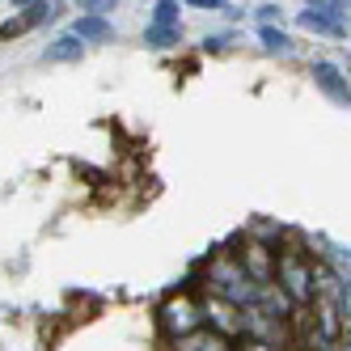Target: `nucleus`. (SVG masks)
Instances as JSON below:
<instances>
[{
  "label": "nucleus",
  "mask_w": 351,
  "mask_h": 351,
  "mask_svg": "<svg viewBox=\"0 0 351 351\" xmlns=\"http://www.w3.org/2000/svg\"><path fill=\"white\" fill-rule=\"evenodd\" d=\"M77 9H81V13H97V17H106V13H114V9H119V0H77Z\"/></svg>",
  "instance_id": "20"
},
{
  "label": "nucleus",
  "mask_w": 351,
  "mask_h": 351,
  "mask_svg": "<svg viewBox=\"0 0 351 351\" xmlns=\"http://www.w3.org/2000/svg\"><path fill=\"white\" fill-rule=\"evenodd\" d=\"M241 343H267V347H284V351H288V347L296 343V335H292L288 322L271 317L258 300H254V305L241 309Z\"/></svg>",
  "instance_id": "4"
},
{
  "label": "nucleus",
  "mask_w": 351,
  "mask_h": 351,
  "mask_svg": "<svg viewBox=\"0 0 351 351\" xmlns=\"http://www.w3.org/2000/svg\"><path fill=\"white\" fill-rule=\"evenodd\" d=\"M165 351H237V343L220 339V335H212V330H195V335H186V339L165 343Z\"/></svg>",
  "instance_id": "8"
},
{
  "label": "nucleus",
  "mask_w": 351,
  "mask_h": 351,
  "mask_svg": "<svg viewBox=\"0 0 351 351\" xmlns=\"http://www.w3.org/2000/svg\"><path fill=\"white\" fill-rule=\"evenodd\" d=\"M258 43L267 47L271 56H292L296 51V43H292V34L284 26H258Z\"/></svg>",
  "instance_id": "14"
},
{
  "label": "nucleus",
  "mask_w": 351,
  "mask_h": 351,
  "mask_svg": "<svg viewBox=\"0 0 351 351\" xmlns=\"http://www.w3.org/2000/svg\"><path fill=\"white\" fill-rule=\"evenodd\" d=\"M275 284L284 288V296L296 309H313V254L305 245H280L275 250Z\"/></svg>",
  "instance_id": "2"
},
{
  "label": "nucleus",
  "mask_w": 351,
  "mask_h": 351,
  "mask_svg": "<svg viewBox=\"0 0 351 351\" xmlns=\"http://www.w3.org/2000/svg\"><path fill=\"white\" fill-rule=\"evenodd\" d=\"M229 43H233V34H208V38H204V51H208V56L229 51Z\"/></svg>",
  "instance_id": "22"
},
{
  "label": "nucleus",
  "mask_w": 351,
  "mask_h": 351,
  "mask_svg": "<svg viewBox=\"0 0 351 351\" xmlns=\"http://www.w3.org/2000/svg\"><path fill=\"white\" fill-rule=\"evenodd\" d=\"M258 305H263L271 317L288 322V326H292V317H296V305L284 296V288H280V284H263V288H258Z\"/></svg>",
  "instance_id": "10"
},
{
  "label": "nucleus",
  "mask_w": 351,
  "mask_h": 351,
  "mask_svg": "<svg viewBox=\"0 0 351 351\" xmlns=\"http://www.w3.org/2000/svg\"><path fill=\"white\" fill-rule=\"evenodd\" d=\"M56 0H38V5L34 9H26V13H21V17H26V26L30 30H38V26H51V21H56Z\"/></svg>",
  "instance_id": "17"
},
{
  "label": "nucleus",
  "mask_w": 351,
  "mask_h": 351,
  "mask_svg": "<svg viewBox=\"0 0 351 351\" xmlns=\"http://www.w3.org/2000/svg\"><path fill=\"white\" fill-rule=\"evenodd\" d=\"M21 34H30V26H26V17H9V21H0V43H9V38H21Z\"/></svg>",
  "instance_id": "19"
},
{
  "label": "nucleus",
  "mask_w": 351,
  "mask_h": 351,
  "mask_svg": "<svg viewBox=\"0 0 351 351\" xmlns=\"http://www.w3.org/2000/svg\"><path fill=\"white\" fill-rule=\"evenodd\" d=\"M347 30H351V17H347Z\"/></svg>",
  "instance_id": "28"
},
{
  "label": "nucleus",
  "mask_w": 351,
  "mask_h": 351,
  "mask_svg": "<svg viewBox=\"0 0 351 351\" xmlns=\"http://www.w3.org/2000/svg\"><path fill=\"white\" fill-rule=\"evenodd\" d=\"M339 309H343V335H351V275L343 280V292H339Z\"/></svg>",
  "instance_id": "21"
},
{
  "label": "nucleus",
  "mask_w": 351,
  "mask_h": 351,
  "mask_svg": "<svg viewBox=\"0 0 351 351\" xmlns=\"http://www.w3.org/2000/svg\"><path fill=\"white\" fill-rule=\"evenodd\" d=\"M275 250H280V245L258 241V237H245V241H237L233 254H237V263L245 267L250 280L263 288V284H275Z\"/></svg>",
  "instance_id": "5"
},
{
  "label": "nucleus",
  "mask_w": 351,
  "mask_h": 351,
  "mask_svg": "<svg viewBox=\"0 0 351 351\" xmlns=\"http://www.w3.org/2000/svg\"><path fill=\"white\" fill-rule=\"evenodd\" d=\"M347 77H351V60H347Z\"/></svg>",
  "instance_id": "27"
},
{
  "label": "nucleus",
  "mask_w": 351,
  "mask_h": 351,
  "mask_svg": "<svg viewBox=\"0 0 351 351\" xmlns=\"http://www.w3.org/2000/svg\"><path fill=\"white\" fill-rule=\"evenodd\" d=\"M288 351H313V347H305V343H292V347H288Z\"/></svg>",
  "instance_id": "25"
},
{
  "label": "nucleus",
  "mask_w": 351,
  "mask_h": 351,
  "mask_svg": "<svg viewBox=\"0 0 351 351\" xmlns=\"http://www.w3.org/2000/svg\"><path fill=\"white\" fill-rule=\"evenodd\" d=\"M182 43V26H144V47L153 51H173Z\"/></svg>",
  "instance_id": "13"
},
{
  "label": "nucleus",
  "mask_w": 351,
  "mask_h": 351,
  "mask_svg": "<svg viewBox=\"0 0 351 351\" xmlns=\"http://www.w3.org/2000/svg\"><path fill=\"white\" fill-rule=\"evenodd\" d=\"M199 275H204V292L208 296H220V300H229V305H237V309H245V305L258 300V284L245 275V267L237 263L233 250H220V254L204 258L199 263Z\"/></svg>",
  "instance_id": "1"
},
{
  "label": "nucleus",
  "mask_w": 351,
  "mask_h": 351,
  "mask_svg": "<svg viewBox=\"0 0 351 351\" xmlns=\"http://www.w3.org/2000/svg\"><path fill=\"white\" fill-rule=\"evenodd\" d=\"M241 351H284V347H267V343H241Z\"/></svg>",
  "instance_id": "24"
},
{
  "label": "nucleus",
  "mask_w": 351,
  "mask_h": 351,
  "mask_svg": "<svg viewBox=\"0 0 351 351\" xmlns=\"http://www.w3.org/2000/svg\"><path fill=\"white\" fill-rule=\"evenodd\" d=\"M335 351H351V347H347V343H339V347H335Z\"/></svg>",
  "instance_id": "26"
},
{
  "label": "nucleus",
  "mask_w": 351,
  "mask_h": 351,
  "mask_svg": "<svg viewBox=\"0 0 351 351\" xmlns=\"http://www.w3.org/2000/svg\"><path fill=\"white\" fill-rule=\"evenodd\" d=\"M237 351H241V343H237Z\"/></svg>",
  "instance_id": "29"
},
{
  "label": "nucleus",
  "mask_w": 351,
  "mask_h": 351,
  "mask_svg": "<svg viewBox=\"0 0 351 351\" xmlns=\"http://www.w3.org/2000/svg\"><path fill=\"white\" fill-rule=\"evenodd\" d=\"M305 9H313V13H322V17L339 21V26H347V17H351V0H305Z\"/></svg>",
  "instance_id": "16"
},
{
  "label": "nucleus",
  "mask_w": 351,
  "mask_h": 351,
  "mask_svg": "<svg viewBox=\"0 0 351 351\" xmlns=\"http://www.w3.org/2000/svg\"><path fill=\"white\" fill-rule=\"evenodd\" d=\"M296 26L309 30V34H322V38H351L347 26H339V21L322 17V13H313V9H300V13H296Z\"/></svg>",
  "instance_id": "11"
},
{
  "label": "nucleus",
  "mask_w": 351,
  "mask_h": 351,
  "mask_svg": "<svg viewBox=\"0 0 351 351\" xmlns=\"http://www.w3.org/2000/svg\"><path fill=\"white\" fill-rule=\"evenodd\" d=\"M81 56H85V43H81L77 34H60V38L43 51V64H77Z\"/></svg>",
  "instance_id": "12"
},
{
  "label": "nucleus",
  "mask_w": 351,
  "mask_h": 351,
  "mask_svg": "<svg viewBox=\"0 0 351 351\" xmlns=\"http://www.w3.org/2000/svg\"><path fill=\"white\" fill-rule=\"evenodd\" d=\"M195 330H204V309H199V296H191V292H169L161 305H157V335L165 343H173V339H186Z\"/></svg>",
  "instance_id": "3"
},
{
  "label": "nucleus",
  "mask_w": 351,
  "mask_h": 351,
  "mask_svg": "<svg viewBox=\"0 0 351 351\" xmlns=\"http://www.w3.org/2000/svg\"><path fill=\"white\" fill-rule=\"evenodd\" d=\"M254 21L258 26H284V5L280 0H263V5L254 9Z\"/></svg>",
  "instance_id": "18"
},
{
  "label": "nucleus",
  "mask_w": 351,
  "mask_h": 351,
  "mask_svg": "<svg viewBox=\"0 0 351 351\" xmlns=\"http://www.w3.org/2000/svg\"><path fill=\"white\" fill-rule=\"evenodd\" d=\"M148 26H182V0H153Z\"/></svg>",
  "instance_id": "15"
},
{
  "label": "nucleus",
  "mask_w": 351,
  "mask_h": 351,
  "mask_svg": "<svg viewBox=\"0 0 351 351\" xmlns=\"http://www.w3.org/2000/svg\"><path fill=\"white\" fill-rule=\"evenodd\" d=\"M199 309H204V330L229 339V343H241V309L237 305L204 292V296H199Z\"/></svg>",
  "instance_id": "6"
},
{
  "label": "nucleus",
  "mask_w": 351,
  "mask_h": 351,
  "mask_svg": "<svg viewBox=\"0 0 351 351\" xmlns=\"http://www.w3.org/2000/svg\"><path fill=\"white\" fill-rule=\"evenodd\" d=\"M72 34H77V38L89 47V43H110V38H114V26H110V17L81 13V17H77V26H72Z\"/></svg>",
  "instance_id": "9"
},
{
  "label": "nucleus",
  "mask_w": 351,
  "mask_h": 351,
  "mask_svg": "<svg viewBox=\"0 0 351 351\" xmlns=\"http://www.w3.org/2000/svg\"><path fill=\"white\" fill-rule=\"evenodd\" d=\"M309 72H313L317 93H326L335 106H351V77H347L343 64H335V60H313Z\"/></svg>",
  "instance_id": "7"
},
{
  "label": "nucleus",
  "mask_w": 351,
  "mask_h": 351,
  "mask_svg": "<svg viewBox=\"0 0 351 351\" xmlns=\"http://www.w3.org/2000/svg\"><path fill=\"white\" fill-rule=\"evenodd\" d=\"M9 5H13V13H26V9H34V5H38V0H9Z\"/></svg>",
  "instance_id": "23"
}]
</instances>
